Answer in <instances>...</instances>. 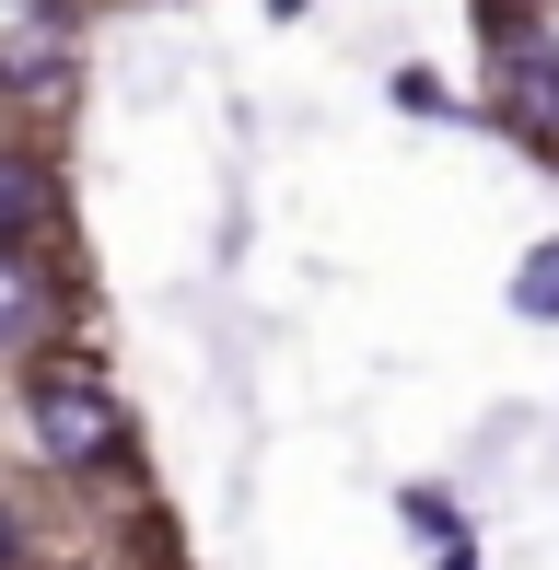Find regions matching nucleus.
Returning a JSON list of instances; mask_svg holds the SVG:
<instances>
[{"instance_id": "f257e3e1", "label": "nucleus", "mask_w": 559, "mask_h": 570, "mask_svg": "<svg viewBox=\"0 0 559 570\" xmlns=\"http://www.w3.org/2000/svg\"><path fill=\"white\" fill-rule=\"evenodd\" d=\"M23 420H36V454L59 478H94L129 454V407L106 396L94 350H23Z\"/></svg>"}, {"instance_id": "f03ea898", "label": "nucleus", "mask_w": 559, "mask_h": 570, "mask_svg": "<svg viewBox=\"0 0 559 570\" xmlns=\"http://www.w3.org/2000/svg\"><path fill=\"white\" fill-rule=\"evenodd\" d=\"M490 117L513 140L559 151V36H537V23H501L490 36Z\"/></svg>"}, {"instance_id": "7ed1b4c3", "label": "nucleus", "mask_w": 559, "mask_h": 570, "mask_svg": "<svg viewBox=\"0 0 559 570\" xmlns=\"http://www.w3.org/2000/svg\"><path fill=\"white\" fill-rule=\"evenodd\" d=\"M70 268H47V245H0V361H23V350H47V326L70 315Z\"/></svg>"}, {"instance_id": "20e7f679", "label": "nucleus", "mask_w": 559, "mask_h": 570, "mask_svg": "<svg viewBox=\"0 0 559 570\" xmlns=\"http://www.w3.org/2000/svg\"><path fill=\"white\" fill-rule=\"evenodd\" d=\"M59 233V187L36 151H0V245H47Z\"/></svg>"}, {"instance_id": "39448f33", "label": "nucleus", "mask_w": 559, "mask_h": 570, "mask_svg": "<svg viewBox=\"0 0 559 570\" xmlns=\"http://www.w3.org/2000/svg\"><path fill=\"white\" fill-rule=\"evenodd\" d=\"M0 82H12L23 106H70V59L47 36H12V47H0Z\"/></svg>"}, {"instance_id": "423d86ee", "label": "nucleus", "mask_w": 559, "mask_h": 570, "mask_svg": "<svg viewBox=\"0 0 559 570\" xmlns=\"http://www.w3.org/2000/svg\"><path fill=\"white\" fill-rule=\"evenodd\" d=\"M513 315H559V245H537V256H524V268H513Z\"/></svg>"}, {"instance_id": "0eeeda50", "label": "nucleus", "mask_w": 559, "mask_h": 570, "mask_svg": "<svg viewBox=\"0 0 559 570\" xmlns=\"http://www.w3.org/2000/svg\"><path fill=\"white\" fill-rule=\"evenodd\" d=\"M129 570H175V524H164V512H129Z\"/></svg>"}, {"instance_id": "6e6552de", "label": "nucleus", "mask_w": 559, "mask_h": 570, "mask_svg": "<svg viewBox=\"0 0 559 570\" xmlns=\"http://www.w3.org/2000/svg\"><path fill=\"white\" fill-rule=\"evenodd\" d=\"M396 106H409V117H443L454 94H443V70H396Z\"/></svg>"}, {"instance_id": "1a4fd4ad", "label": "nucleus", "mask_w": 559, "mask_h": 570, "mask_svg": "<svg viewBox=\"0 0 559 570\" xmlns=\"http://www.w3.org/2000/svg\"><path fill=\"white\" fill-rule=\"evenodd\" d=\"M23 548H36V524H23V512L0 501V570H23Z\"/></svg>"}, {"instance_id": "9d476101", "label": "nucleus", "mask_w": 559, "mask_h": 570, "mask_svg": "<svg viewBox=\"0 0 559 570\" xmlns=\"http://www.w3.org/2000/svg\"><path fill=\"white\" fill-rule=\"evenodd\" d=\"M478 12H490V36H501V23H537L548 0H478Z\"/></svg>"}, {"instance_id": "9b49d317", "label": "nucleus", "mask_w": 559, "mask_h": 570, "mask_svg": "<svg viewBox=\"0 0 559 570\" xmlns=\"http://www.w3.org/2000/svg\"><path fill=\"white\" fill-rule=\"evenodd\" d=\"M431 570H478V548H467V535H454V548H443V559H431Z\"/></svg>"}, {"instance_id": "f8f14e48", "label": "nucleus", "mask_w": 559, "mask_h": 570, "mask_svg": "<svg viewBox=\"0 0 559 570\" xmlns=\"http://www.w3.org/2000/svg\"><path fill=\"white\" fill-rule=\"evenodd\" d=\"M268 12H280V23H292V12H303V0H268Z\"/></svg>"}, {"instance_id": "ddd939ff", "label": "nucleus", "mask_w": 559, "mask_h": 570, "mask_svg": "<svg viewBox=\"0 0 559 570\" xmlns=\"http://www.w3.org/2000/svg\"><path fill=\"white\" fill-rule=\"evenodd\" d=\"M70 570H94V559H70Z\"/></svg>"}]
</instances>
